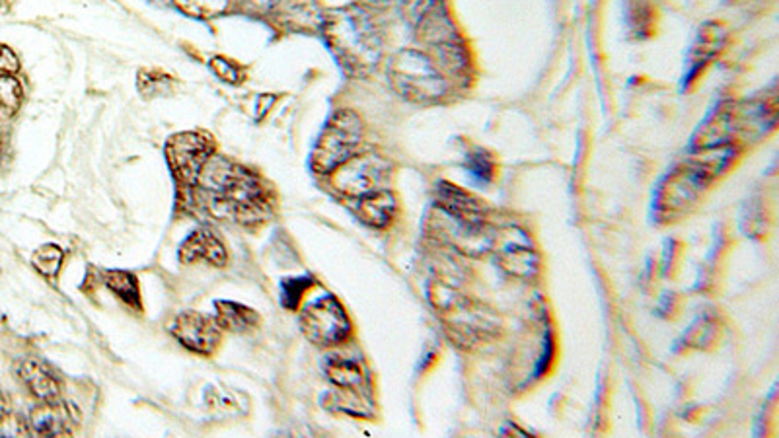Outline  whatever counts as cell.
<instances>
[{"mask_svg":"<svg viewBox=\"0 0 779 438\" xmlns=\"http://www.w3.org/2000/svg\"><path fill=\"white\" fill-rule=\"evenodd\" d=\"M737 146H715L694 150V155L658 181L653 195V217L661 225H671L694 211L702 195L706 194L715 179L735 163Z\"/></svg>","mask_w":779,"mask_h":438,"instance_id":"obj_1","label":"cell"},{"mask_svg":"<svg viewBox=\"0 0 779 438\" xmlns=\"http://www.w3.org/2000/svg\"><path fill=\"white\" fill-rule=\"evenodd\" d=\"M195 184L209 209L222 219L256 222L268 212V194L260 178L227 158L211 156Z\"/></svg>","mask_w":779,"mask_h":438,"instance_id":"obj_2","label":"cell"},{"mask_svg":"<svg viewBox=\"0 0 779 438\" xmlns=\"http://www.w3.org/2000/svg\"><path fill=\"white\" fill-rule=\"evenodd\" d=\"M427 294L448 337L464 350L494 340L501 330V320L496 312L470 296L450 275L433 277L427 284Z\"/></svg>","mask_w":779,"mask_h":438,"instance_id":"obj_3","label":"cell"},{"mask_svg":"<svg viewBox=\"0 0 779 438\" xmlns=\"http://www.w3.org/2000/svg\"><path fill=\"white\" fill-rule=\"evenodd\" d=\"M325 43L351 76L373 73L382 59V33L363 7L332 10L322 18Z\"/></svg>","mask_w":779,"mask_h":438,"instance_id":"obj_4","label":"cell"},{"mask_svg":"<svg viewBox=\"0 0 779 438\" xmlns=\"http://www.w3.org/2000/svg\"><path fill=\"white\" fill-rule=\"evenodd\" d=\"M388 79L392 88L414 104H435L448 94L445 73L427 53L417 49H402L392 55Z\"/></svg>","mask_w":779,"mask_h":438,"instance_id":"obj_5","label":"cell"},{"mask_svg":"<svg viewBox=\"0 0 779 438\" xmlns=\"http://www.w3.org/2000/svg\"><path fill=\"white\" fill-rule=\"evenodd\" d=\"M417 35L422 43L429 48L430 59L437 63L443 73L453 74L456 79H464L470 69V55L460 33L456 32L455 24L450 22L447 10L440 4L437 9L429 10L425 17L415 22Z\"/></svg>","mask_w":779,"mask_h":438,"instance_id":"obj_6","label":"cell"},{"mask_svg":"<svg viewBox=\"0 0 779 438\" xmlns=\"http://www.w3.org/2000/svg\"><path fill=\"white\" fill-rule=\"evenodd\" d=\"M363 138V122L355 112L340 109L325 123L318 137L310 166L316 174H332L340 164L355 155Z\"/></svg>","mask_w":779,"mask_h":438,"instance_id":"obj_7","label":"cell"},{"mask_svg":"<svg viewBox=\"0 0 779 438\" xmlns=\"http://www.w3.org/2000/svg\"><path fill=\"white\" fill-rule=\"evenodd\" d=\"M301 330L310 343L332 347L350 337L351 322L340 302L332 294H325L302 310Z\"/></svg>","mask_w":779,"mask_h":438,"instance_id":"obj_8","label":"cell"},{"mask_svg":"<svg viewBox=\"0 0 779 438\" xmlns=\"http://www.w3.org/2000/svg\"><path fill=\"white\" fill-rule=\"evenodd\" d=\"M491 252L496 253L497 263L507 275L520 281H532L540 273V255L527 232L520 228L505 227L496 230Z\"/></svg>","mask_w":779,"mask_h":438,"instance_id":"obj_9","label":"cell"},{"mask_svg":"<svg viewBox=\"0 0 779 438\" xmlns=\"http://www.w3.org/2000/svg\"><path fill=\"white\" fill-rule=\"evenodd\" d=\"M215 140L205 133H178L166 143V160L179 184L194 186L212 156Z\"/></svg>","mask_w":779,"mask_h":438,"instance_id":"obj_10","label":"cell"},{"mask_svg":"<svg viewBox=\"0 0 779 438\" xmlns=\"http://www.w3.org/2000/svg\"><path fill=\"white\" fill-rule=\"evenodd\" d=\"M386 174L388 163L382 156L373 153L353 155L332 171V184L340 194L359 199L374 189H381Z\"/></svg>","mask_w":779,"mask_h":438,"instance_id":"obj_11","label":"cell"},{"mask_svg":"<svg viewBox=\"0 0 779 438\" xmlns=\"http://www.w3.org/2000/svg\"><path fill=\"white\" fill-rule=\"evenodd\" d=\"M778 123V94L776 90L745 100L735 102V131L737 140L748 143L758 140L766 133H770Z\"/></svg>","mask_w":779,"mask_h":438,"instance_id":"obj_12","label":"cell"},{"mask_svg":"<svg viewBox=\"0 0 779 438\" xmlns=\"http://www.w3.org/2000/svg\"><path fill=\"white\" fill-rule=\"evenodd\" d=\"M170 332L176 340L197 355L209 357L220 345V327L211 317L204 316L194 310L181 312L174 317Z\"/></svg>","mask_w":779,"mask_h":438,"instance_id":"obj_13","label":"cell"},{"mask_svg":"<svg viewBox=\"0 0 779 438\" xmlns=\"http://www.w3.org/2000/svg\"><path fill=\"white\" fill-rule=\"evenodd\" d=\"M435 205H437V209L445 212V217L460 222L464 227H489L486 205L476 199L474 195L464 191L458 186L448 184V181L438 184L437 191H435Z\"/></svg>","mask_w":779,"mask_h":438,"instance_id":"obj_14","label":"cell"},{"mask_svg":"<svg viewBox=\"0 0 779 438\" xmlns=\"http://www.w3.org/2000/svg\"><path fill=\"white\" fill-rule=\"evenodd\" d=\"M727 38H729V32L719 22H707L699 28L696 40L688 51V61H686L688 65H686V73H684V81H682L684 88L692 86V82L698 81L704 69L721 53Z\"/></svg>","mask_w":779,"mask_h":438,"instance_id":"obj_15","label":"cell"},{"mask_svg":"<svg viewBox=\"0 0 779 438\" xmlns=\"http://www.w3.org/2000/svg\"><path fill=\"white\" fill-rule=\"evenodd\" d=\"M81 421L76 407L65 401H43L30 414V430L38 437H69Z\"/></svg>","mask_w":779,"mask_h":438,"instance_id":"obj_16","label":"cell"},{"mask_svg":"<svg viewBox=\"0 0 779 438\" xmlns=\"http://www.w3.org/2000/svg\"><path fill=\"white\" fill-rule=\"evenodd\" d=\"M735 140H737V133H735V102L729 100V102H721L702 122L698 131L694 133V138H692V148L694 150L715 148V146L733 145Z\"/></svg>","mask_w":779,"mask_h":438,"instance_id":"obj_17","label":"cell"},{"mask_svg":"<svg viewBox=\"0 0 779 438\" xmlns=\"http://www.w3.org/2000/svg\"><path fill=\"white\" fill-rule=\"evenodd\" d=\"M227 260L225 243L211 230H195L194 234L187 236L186 242L179 248V261L187 265L195 261H207L215 268H225Z\"/></svg>","mask_w":779,"mask_h":438,"instance_id":"obj_18","label":"cell"},{"mask_svg":"<svg viewBox=\"0 0 779 438\" xmlns=\"http://www.w3.org/2000/svg\"><path fill=\"white\" fill-rule=\"evenodd\" d=\"M18 376H20V380L24 382L25 388L30 389L40 401L59 399L61 384H59L58 376L40 361H33V358L22 361L18 366Z\"/></svg>","mask_w":779,"mask_h":438,"instance_id":"obj_19","label":"cell"},{"mask_svg":"<svg viewBox=\"0 0 779 438\" xmlns=\"http://www.w3.org/2000/svg\"><path fill=\"white\" fill-rule=\"evenodd\" d=\"M357 215L368 227H388L396 215V197L386 189H374L359 197Z\"/></svg>","mask_w":779,"mask_h":438,"instance_id":"obj_20","label":"cell"},{"mask_svg":"<svg viewBox=\"0 0 779 438\" xmlns=\"http://www.w3.org/2000/svg\"><path fill=\"white\" fill-rule=\"evenodd\" d=\"M215 310H217L215 322L219 324L220 330H227V332H252L261 322L260 314L256 310L238 304V302H215Z\"/></svg>","mask_w":779,"mask_h":438,"instance_id":"obj_21","label":"cell"},{"mask_svg":"<svg viewBox=\"0 0 779 438\" xmlns=\"http://www.w3.org/2000/svg\"><path fill=\"white\" fill-rule=\"evenodd\" d=\"M325 374L343 392H361L366 382L363 368L350 358H330L325 363Z\"/></svg>","mask_w":779,"mask_h":438,"instance_id":"obj_22","label":"cell"},{"mask_svg":"<svg viewBox=\"0 0 779 438\" xmlns=\"http://www.w3.org/2000/svg\"><path fill=\"white\" fill-rule=\"evenodd\" d=\"M627 28L637 40H647L655 33V9L647 0H630L627 4Z\"/></svg>","mask_w":779,"mask_h":438,"instance_id":"obj_23","label":"cell"},{"mask_svg":"<svg viewBox=\"0 0 779 438\" xmlns=\"http://www.w3.org/2000/svg\"><path fill=\"white\" fill-rule=\"evenodd\" d=\"M104 284L114 292L117 299L133 309L141 306V292H138L137 277L129 271H104Z\"/></svg>","mask_w":779,"mask_h":438,"instance_id":"obj_24","label":"cell"},{"mask_svg":"<svg viewBox=\"0 0 779 438\" xmlns=\"http://www.w3.org/2000/svg\"><path fill=\"white\" fill-rule=\"evenodd\" d=\"M717 337H719V322L717 317L706 314L690 325L688 333H684L682 345L688 350H706L709 345H714Z\"/></svg>","mask_w":779,"mask_h":438,"instance_id":"obj_25","label":"cell"},{"mask_svg":"<svg viewBox=\"0 0 779 438\" xmlns=\"http://www.w3.org/2000/svg\"><path fill=\"white\" fill-rule=\"evenodd\" d=\"M65 261V252L59 248L58 243H45L38 248L32 255V265L38 269V273L49 279V281H55L61 271V265Z\"/></svg>","mask_w":779,"mask_h":438,"instance_id":"obj_26","label":"cell"},{"mask_svg":"<svg viewBox=\"0 0 779 438\" xmlns=\"http://www.w3.org/2000/svg\"><path fill=\"white\" fill-rule=\"evenodd\" d=\"M179 12L191 18H217L227 12L230 0H174Z\"/></svg>","mask_w":779,"mask_h":438,"instance_id":"obj_27","label":"cell"},{"mask_svg":"<svg viewBox=\"0 0 779 438\" xmlns=\"http://www.w3.org/2000/svg\"><path fill=\"white\" fill-rule=\"evenodd\" d=\"M22 104V86L10 74L0 73V117L17 114Z\"/></svg>","mask_w":779,"mask_h":438,"instance_id":"obj_28","label":"cell"},{"mask_svg":"<svg viewBox=\"0 0 779 438\" xmlns=\"http://www.w3.org/2000/svg\"><path fill=\"white\" fill-rule=\"evenodd\" d=\"M466 168H468L474 178L478 179V181H484V184L496 178V160L484 148H476L474 153L468 155Z\"/></svg>","mask_w":779,"mask_h":438,"instance_id":"obj_29","label":"cell"},{"mask_svg":"<svg viewBox=\"0 0 779 438\" xmlns=\"http://www.w3.org/2000/svg\"><path fill=\"white\" fill-rule=\"evenodd\" d=\"M209 66H211V71L217 79L228 82V84H240L246 79L243 66L232 61V59L220 58L219 55V58L211 59Z\"/></svg>","mask_w":779,"mask_h":438,"instance_id":"obj_30","label":"cell"},{"mask_svg":"<svg viewBox=\"0 0 779 438\" xmlns=\"http://www.w3.org/2000/svg\"><path fill=\"white\" fill-rule=\"evenodd\" d=\"M168 84H170V76H166V74L150 73V71H141L138 74V90L145 96L166 94Z\"/></svg>","mask_w":779,"mask_h":438,"instance_id":"obj_31","label":"cell"},{"mask_svg":"<svg viewBox=\"0 0 779 438\" xmlns=\"http://www.w3.org/2000/svg\"><path fill=\"white\" fill-rule=\"evenodd\" d=\"M312 281L310 279H287L283 283V304L287 309H297L304 292L309 291Z\"/></svg>","mask_w":779,"mask_h":438,"instance_id":"obj_32","label":"cell"},{"mask_svg":"<svg viewBox=\"0 0 779 438\" xmlns=\"http://www.w3.org/2000/svg\"><path fill=\"white\" fill-rule=\"evenodd\" d=\"M404 2L407 4V12L414 20V24L419 18L425 17L429 10L437 9V7L443 4V0H404Z\"/></svg>","mask_w":779,"mask_h":438,"instance_id":"obj_33","label":"cell"},{"mask_svg":"<svg viewBox=\"0 0 779 438\" xmlns=\"http://www.w3.org/2000/svg\"><path fill=\"white\" fill-rule=\"evenodd\" d=\"M25 432H28V429L14 417H10L9 414L0 417V437H20V435H25Z\"/></svg>","mask_w":779,"mask_h":438,"instance_id":"obj_34","label":"cell"},{"mask_svg":"<svg viewBox=\"0 0 779 438\" xmlns=\"http://www.w3.org/2000/svg\"><path fill=\"white\" fill-rule=\"evenodd\" d=\"M20 69V61L12 49L0 45V73L12 74Z\"/></svg>","mask_w":779,"mask_h":438,"instance_id":"obj_35","label":"cell"},{"mask_svg":"<svg viewBox=\"0 0 779 438\" xmlns=\"http://www.w3.org/2000/svg\"><path fill=\"white\" fill-rule=\"evenodd\" d=\"M363 9L371 10H382L392 7L396 0H359Z\"/></svg>","mask_w":779,"mask_h":438,"instance_id":"obj_36","label":"cell"},{"mask_svg":"<svg viewBox=\"0 0 779 438\" xmlns=\"http://www.w3.org/2000/svg\"><path fill=\"white\" fill-rule=\"evenodd\" d=\"M7 414H9V411H7V399L0 394V417H4Z\"/></svg>","mask_w":779,"mask_h":438,"instance_id":"obj_37","label":"cell"}]
</instances>
